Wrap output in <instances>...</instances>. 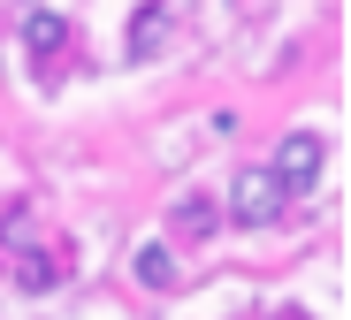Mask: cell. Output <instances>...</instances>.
<instances>
[{
  "label": "cell",
  "instance_id": "6da1fadb",
  "mask_svg": "<svg viewBox=\"0 0 351 320\" xmlns=\"http://www.w3.org/2000/svg\"><path fill=\"white\" fill-rule=\"evenodd\" d=\"M282 206H290V190H282L275 168H245L229 183V221L237 229H267V221H282Z\"/></svg>",
  "mask_w": 351,
  "mask_h": 320
},
{
  "label": "cell",
  "instance_id": "7a4b0ae2",
  "mask_svg": "<svg viewBox=\"0 0 351 320\" xmlns=\"http://www.w3.org/2000/svg\"><path fill=\"white\" fill-rule=\"evenodd\" d=\"M321 160H328V138L321 130H290L282 145H275V175H282V190H290V199H306V190L321 183Z\"/></svg>",
  "mask_w": 351,
  "mask_h": 320
},
{
  "label": "cell",
  "instance_id": "3957f363",
  "mask_svg": "<svg viewBox=\"0 0 351 320\" xmlns=\"http://www.w3.org/2000/svg\"><path fill=\"white\" fill-rule=\"evenodd\" d=\"M62 46H69V16H62V8H31V16H23V53H31V61H53Z\"/></svg>",
  "mask_w": 351,
  "mask_h": 320
},
{
  "label": "cell",
  "instance_id": "277c9868",
  "mask_svg": "<svg viewBox=\"0 0 351 320\" xmlns=\"http://www.w3.org/2000/svg\"><path fill=\"white\" fill-rule=\"evenodd\" d=\"M168 221H176V236H214V229H221V206H214V199H176Z\"/></svg>",
  "mask_w": 351,
  "mask_h": 320
},
{
  "label": "cell",
  "instance_id": "5b68a950",
  "mask_svg": "<svg viewBox=\"0 0 351 320\" xmlns=\"http://www.w3.org/2000/svg\"><path fill=\"white\" fill-rule=\"evenodd\" d=\"M130 275H138L145 290H176V260H168V244H138V251H130Z\"/></svg>",
  "mask_w": 351,
  "mask_h": 320
},
{
  "label": "cell",
  "instance_id": "8992f818",
  "mask_svg": "<svg viewBox=\"0 0 351 320\" xmlns=\"http://www.w3.org/2000/svg\"><path fill=\"white\" fill-rule=\"evenodd\" d=\"M160 38H168V0H145L130 23V53H160Z\"/></svg>",
  "mask_w": 351,
  "mask_h": 320
},
{
  "label": "cell",
  "instance_id": "52a82bcc",
  "mask_svg": "<svg viewBox=\"0 0 351 320\" xmlns=\"http://www.w3.org/2000/svg\"><path fill=\"white\" fill-rule=\"evenodd\" d=\"M16 282H23V290H53V282H62V267H53L46 251H23V260H16Z\"/></svg>",
  "mask_w": 351,
  "mask_h": 320
},
{
  "label": "cell",
  "instance_id": "ba28073f",
  "mask_svg": "<svg viewBox=\"0 0 351 320\" xmlns=\"http://www.w3.org/2000/svg\"><path fill=\"white\" fill-rule=\"evenodd\" d=\"M275 320H313V312H298V305H290V312H275Z\"/></svg>",
  "mask_w": 351,
  "mask_h": 320
}]
</instances>
